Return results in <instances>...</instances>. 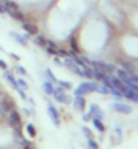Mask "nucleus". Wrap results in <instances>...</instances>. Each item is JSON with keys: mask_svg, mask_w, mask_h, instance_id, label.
I'll return each mask as SVG.
<instances>
[{"mask_svg": "<svg viewBox=\"0 0 138 149\" xmlns=\"http://www.w3.org/2000/svg\"><path fill=\"white\" fill-rule=\"evenodd\" d=\"M22 111H23L27 117H30V115H33V111L31 110H28V109H22Z\"/></svg>", "mask_w": 138, "mask_h": 149, "instance_id": "obj_39", "label": "nucleus"}, {"mask_svg": "<svg viewBox=\"0 0 138 149\" xmlns=\"http://www.w3.org/2000/svg\"><path fill=\"white\" fill-rule=\"evenodd\" d=\"M22 27H23V30L27 34H30V36H37L38 34V27H37V24L34 23H30V22H22Z\"/></svg>", "mask_w": 138, "mask_h": 149, "instance_id": "obj_9", "label": "nucleus"}, {"mask_svg": "<svg viewBox=\"0 0 138 149\" xmlns=\"http://www.w3.org/2000/svg\"><path fill=\"white\" fill-rule=\"evenodd\" d=\"M27 100H28V103H30L33 107H35V102H34V99H33V98H27Z\"/></svg>", "mask_w": 138, "mask_h": 149, "instance_id": "obj_42", "label": "nucleus"}, {"mask_svg": "<svg viewBox=\"0 0 138 149\" xmlns=\"http://www.w3.org/2000/svg\"><path fill=\"white\" fill-rule=\"evenodd\" d=\"M91 119H92V114H91V111H88V113H84V114H83V121L88 122V121H91Z\"/></svg>", "mask_w": 138, "mask_h": 149, "instance_id": "obj_36", "label": "nucleus"}, {"mask_svg": "<svg viewBox=\"0 0 138 149\" xmlns=\"http://www.w3.org/2000/svg\"><path fill=\"white\" fill-rule=\"evenodd\" d=\"M104 72L99 71V69H96V68H94V73H92V79H95V80H98V81H102V79L104 77Z\"/></svg>", "mask_w": 138, "mask_h": 149, "instance_id": "obj_21", "label": "nucleus"}, {"mask_svg": "<svg viewBox=\"0 0 138 149\" xmlns=\"http://www.w3.org/2000/svg\"><path fill=\"white\" fill-rule=\"evenodd\" d=\"M53 63H54L55 65H62V63H61V58H60L58 56H54V58H53Z\"/></svg>", "mask_w": 138, "mask_h": 149, "instance_id": "obj_38", "label": "nucleus"}, {"mask_svg": "<svg viewBox=\"0 0 138 149\" xmlns=\"http://www.w3.org/2000/svg\"><path fill=\"white\" fill-rule=\"evenodd\" d=\"M4 7L6 8H11V10H19V6L15 3V1H12V0H4Z\"/></svg>", "mask_w": 138, "mask_h": 149, "instance_id": "obj_23", "label": "nucleus"}, {"mask_svg": "<svg viewBox=\"0 0 138 149\" xmlns=\"http://www.w3.org/2000/svg\"><path fill=\"white\" fill-rule=\"evenodd\" d=\"M10 57H12V58L16 60V61H18V60H20V58H19V56L15 54V53H10Z\"/></svg>", "mask_w": 138, "mask_h": 149, "instance_id": "obj_41", "label": "nucleus"}, {"mask_svg": "<svg viewBox=\"0 0 138 149\" xmlns=\"http://www.w3.org/2000/svg\"><path fill=\"white\" fill-rule=\"evenodd\" d=\"M87 146H88L89 149H99V144L95 141L94 138H89V140H88Z\"/></svg>", "mask_w": 138, "mask_h": 149, "instance_id": "obj_30", "label": "nucleus"}, {"mask_svg": "<svg viewBox=\"0 0 138 149\" xmlns=\"http://www.w3.org/2000/svg\"><path fill=\"white\" fill-rule=\"evenodd\" d=\"M111 107H112V110L118 111V113H121V114H130L131 111H133V107L129 106V104H126V103L117 102V103H112Z\"/></svg>", "mask_w": 138, "mask_h": 149, "instance_id": "obj_7", "label": "nucleus"}, {"mask_svg": "<svg viewBox=\"0 0 138 149\" xmlns=\"http://www.w3.org/2000/svg\"><path fill=\"white\" fill-rule=\"evenodd\" d=\"M122 69H125L126 72H129V73H134V71H135V67L133 65V64H130V63H123L122 64Z\"/></svg>", "mask_w": 138, "mask_h": 149, "instance_id": "obj_26", "label": "nucleus"}, {"mask_svg": "<svg viewBox=\"0 0 138 149\" xmlns=\"http://www.w3.org/2000/svg\"><path fill=\"white\" fill-rule=\"evenodd\" d=\"M34 43L41 47H45V45H46V38H45L44 36H41V34H37L35 38H34Z\"/></svg>", "mask_w": 138, "mask_h": 149, "instance_id": "obj_20", "label": "nucleus"}, {"mask_svg": "<svg viewBox=\"0 0 138 149\" xmlns=\"http://www.w3.org/2000/svg\"><path fill=\"white\" fill-rule=\"evenodd\" d=\"M71 50L75 52V53H77V54H79V52H80L79 45H77V41H76L75 37H72L71 38Z\"/></svg>", "mask_w": 138, "mask_h": 149, "instance_id": "obj_25", "label": "nucleus"}, {"mask_svg": "<svg viewBox=\"0 0 138 149\" xmlns=\"http://www.w3.org/2000/svg\"><path fill=\"white\" fill-rule=\"evenodd\" d=\"M110 81H111V86L114 87V88H117V90H119L122 94H123V91L127 88V87L123 84V81L118 77V76H111V74H110Z\"/></svg>", "mask_w": 138, "mask_h": 149, "instance_id": "obj_8", "label": "nucleus"}, {"mask_svg": "<svg viewBox=\"0 0 138 149\" xmlns=\"http://www.w3.org/2000/svg\"><path fill=\"white\" fill-rule=\"evenodd\" d=\"M1 99H3V95H1V91H0V106H1Z\"/></svg>", "mask_w": 138, "mask_h": 149, "instance_id": "obj_43", "label": "nucleus"}, {"mask_svg": "<svg viewBox=\"0 0 138 149\" xmlns=\"http://www.w3.org/2000/svg\"><path fill=\"white\" fill-rule=\"evenodd\" d=\"M96 92L103 94V95H107V94H110V90H108L106 86H103V84H98V87H96Z\"/></svg>", "mask_w": 138, "mask_h": 149, "instance_id": "obj_27", "label": "nucleus"}, {"mask_svg": "<svg viewBox=\"0 0 138 149\" xmlns=\"http://www.w3.org/2000/svg\"><path fill=\"white\" fill-rule=\"evenodd\" d=\"M22 149H34V144L31 141H27V140H24L22 142Z\"/></svg>", "mask_w": 138, "mask_h": 149, "instance_id": "obj_31", "label": "nucleus"}, {"mask_svg": "<svg viewBox=\"0 0 138 149\" xmlns=\"http://www.w3.org/2000/svg\"><path fill=\"white\" fill-rule=\"evenodd\" d=\"M47 115H49L51 123H53L55 127H60V126H61V118H60L58 110L54 107L53 103H47Z\"/></svg>", "mask_w": 138, "mask_h": 149, "instance_id": "obj_4", "label": "nucleus"}, {"mask_svg": "<svg viewBox=\"0 0 138 149\" xmlns=\"http://www.w3.org/2000/svg\"><path fill=\"white\" fill-rule=\"evenodd\" d=\"M16 83H18V87H19V88H23V90H26V91L28 90V84L26 83L24 79H22V77L16 79Z\"/></svg>", "mask_w": 138, "mask_h": 149, "instance_id": "obj_28", "label": "nucleus"}, {"mask_svg": "<svg viewBox=\"0 0 138 149\" xmlns=\"http://www.w3.org/2000/svg\"><path fill=\"white\" fill-rule=\"evenodd\" d=\"M0 68H1L3 71H6V69H8V65H7V63H6L4 60H1V58H0Z\"/></svg>", "mask_w": 138, "mask_h": 149, "instance_id": "obj_37", "label": "nucleus"}, {"mask_svg": "<svg viewBox=\"0 0 138 149\" xmlns=\"http://www.w3.org/2000/svg\"><path fill=\"white\" fill-rule=\"evenodd\" d=\"M4 77H6V80L8 81V84L12 87V88H18V83H16V79L15 76H14V73H12L11 71H8V69H6L4 71Z\"/></svg>", "mask_w": 138, "mask_h": 149, "instance_id": "obj_12", "label": "nucleus"}, {"mask_svg": "<svg viewBox=\"0 0 138 149\" xmlns=\"http://www.w3.org/2000/svg\"><path fill=\"white\" fill-rule=\"evenodd\" d=\"M16 91H18V94H19V96L22 99H23V100H27V95H26V90H23V88H19V87H18V88H16Z\"/></svg>", "mask_w": 138, "mask_h": 149, "instance_id": "obj_34", "label": "nucleus"}, {"mask_svg": "<svg viewBox=\"0 0 138 149\" xmlns=\"http://www.w3.org/2000/svg\"><path fill=\"white\" fill-rule=\"evenodd\" d=\"M81 68H83L84 77L92 79V73H94V67H91V65H83Z\"/></svg>", "mask_w": 138, "mask_h": 149, "instance_id": "obj_19", "label": "nucleus"}, {"mask_svg": "<svg viewBox=\"0 0 138 149\" xmlns=\"http://www.w3.org/2000/svg\"><path fill=\"white\" fill-rule=\"evenodd\" d=\"M15 109V100L11 96H3L0 106V117H7L8 113Z\"/></svg>", "mask_w": 138, "mask_h": 149, "instance_id": "obj_2", "label": "nucleus"}, {"mask_svg": "<svg viewBox=\"0 0 138 149\" xmlns=\"http://www.w3.org/2000/svg\"><path fill=\"white\" fill-rule=\"evenodd\" d=\"M16 71H18V73H19L20 76H27V71H26V68L22 67V65H18V67H16Z\"/></svg>", "mask_w": 138, "mask_h": 149, "instance_id": "obj_35", "label": "nucleus"}, {"mask_svg": "<svg viewBox=\"0 0 138 149\" xmlns=\"http://www.w3.org/2000/svg\"><path fill=\"white\" fill-rule=\"evenodd\" d=\"M91 65L99 71L104 72V73H112V72L117 69L114 64H107V63H103V61H92Z\"/></svg>", "mask_w": 138, "mask_h": 149, "instance_id": "obj_6", "label": "nucleus"}, {"mask_svg": "<svg viewBox=\"0 0 138 149\" xmlns=\"http://www.w3.org/2000/svg\"><path fill=\"white\" fill-rule=\"evenodd\" d=\"M57 49H58V46L55 45L53 41H49V39H46V45H45V50H46L47 54L50 56H55L57 54Z\"/></svg>", "mask_w": 138, "mask_h": 149, "instance_id": "obj_13", "label": "nucleus"}, {"mask_svg": "<svg viewBox=\"0 0 138 149\" xmlns=\"http://www.w3.org/2000/svg\"><path fill=\"white\" fill-rule=\"evenodd\" d=\"M53 96L58 103H62V104H69L72 103V99L68 94H65V90H62L61 87H54V92H53Z\"/></svg>", "mask_w": 138, "mask_h": 149, "instance_id": "obj_3", "label": "nucleus"}, {"mask_svg": "<svg viewBox=\"0 0 138 149\" xmlns=\"http://www.w3.org/2000/svg\"><path fill=\"white\" fill-rule=\"evenodd\" d=\"M6 12L11 16L12 19L19 20V22H24V14L19 10H11V8H6Z\"/></svg>", "mask_w": 138, "mask_h": 149, "instance_id": "obj_10", "label": "nucleus"}, {"mask_svg": "<svg viewBox=\"0 0 138 149\" xmlns=\"http://www.w3.org/2000/svg\"><path fill=\"white\" fill-rule=\"evenodd\" d=\"M45 76L49 79V81H50L51 84H55V83H57V77H55L54 73H53L50 69H46V71H45Z\"/></svg>", "mask_w": 138, "mask_h": 149, "instance_id": "obj_24", "label": "nucleus"}, {"mask_svg": "<svg viewBox=\"0 0 138 149\" xmlns=\"http://www.w3.org/2000/svg\"><path fill=\"white\" fill-rule=\"evenodd\" d=\"M83 133H84V136H85V137L88 138V140H89V138H92V136H94V134H92V132H91V129H88L87 126H83Z\"/></svg>", "mask_w": 138, "mask_h": 149, "instance_id": "obj_33", "label": "nucleus"}, {"mask_svg": "<svg viewBox=\"0 0 138 149\" xmlns=\"http://www.w3.org/2000/svg\"><path fill=\"white\" fill-rule=\"evenodd\" d=\"M10 36L15 39V41L19 43V45H22V46H27L28 41L24 38L23 36H20V34H18V33H15V31H11V33H10Z\"/></svg>", "mask_w": 138, "mask_h": 149, "instance_id": "obj_15", "label": "nucleus"}, {"mask_svg": "<svg viewBox=\"0 0 138 149\" xmlns=\"http://www.w3.org/2000/svg\"><path fill=\"white\" fill-rule=\"evenodd\" d=\"M26 132H27V134H28V137L30 138H35L37 137V129L33 123H27V125H26Z\"/></svg>", "mask_w": 138, "mask_h": 149, "instance_id": "obj_18", "label": "nucleus"}, {"mask_svg": "<svg viewBox=\"0 0 138 149\" xmlns=\"http://www.w3.org/2000/svg\"><path fill=\"white\" fill-rule=\"evenodd\" d=\"M58 87H61L62 90L68 91V90H72V84L69 81H64V80H57V83H55Z\"/></svg>", "mask_w": 138, "mask_h": 149, "instance_id": "obj_22", "label": "nucleus"}, {"mask_svg": "<svg viewBox=\"0 0 138 149\" xmlns=\"http://www.w3.org/2000/svg\"><path fill=\"white\" fill-rule=\"evenodd\" d=\"M42 90H44V92L46 95H53V92H54V86H53L49 80H46V81L42 83Z\"/></svg>", "mask_w": 138, "mask_h": 149, "instance_id": "obj_17", "label": "nucleus"}, {"mask_svg": "<svg viewBox=\"0 0 138 149\" xmlns=\"http://www.w3.org/2000/svg\"><path fill=\"white\" fill-rule=\"evenodd\" d=\"M96 87H98V83L95 81H83L75 90V96H85L87 94L96 92Z\"/></svg>", "mask_w": 138, "mask_h": 149, "instance_id": "obj_1", "label": "nucleus"}, {"mask_svg": "<svg viewBox=\"0 0 138 149\" xmlns=\"http://www.w3.org/2000/svg\"><path fill=\"white\" fill-rule=\"evenodd\" d=\"M92 123H94L95 129L98 130L99 133H104L106 132V126L102 122V119H98V118H92Z\"/></svg>", "mask_w": 138, "mask_h": 149, "instance_id": "obj_16", "label": "nucleus"}, {"mask_svg": "<svg viewBox=\"0 0 138 149\" xmlns=\"http://www.w3.org/2000/svg\"><path fill=\"white\" fill-rule=\"evenodd\" d=\"M89 111H91V114H92V118H98V119H103V118H104L103 110L99 106H96V104H91Z\"/></svg>", "mask_w": 138, "mask_h": 149, "instance_id": "obj_14", "label": "nucleus"}, {"mask_svg": "<svg viewBox=\"0 0 138 149\" xmlns=\"http://www.w3.org/2000/svg\"><path fill=\"white\" fill-rule=\"evenodd\" d=\"M85 104H87V102H85V98H84V96H75V100H73V107H75L76 110L84 111Z\"/></svg>", "mask_w": 138, "mask_h": 149, "instance_id": "obj_11", "label": "nucleus"}, {"mask_svg": "<svg viewBox=\"0 0 138 149\" xmlns=\"http://www.w3.org/2000/svg\"><path fill=\"white\" fill-rule=\"evenodd\" d=\"M110 94L112 95V96H115L117 99L123 98V94H122V92H121L119 90H117V88H114V87H112V88H110Z\"/></svg>", "mask_w": 138, "mask_h": 149, "instance_id": "obj_29", "label": "nucleus"}, {"mask_svg": "<svg viewBox=\"0 0 138 149\" xmlns=\"http://www.w3.org/2000/svg\"><path fill=\"white\" fill-rule=\"evenodd\" d=\"M6 12V7H4V4L0 1V14H4Z\"/></svg>", "mask_w": 138, "mask_h": 149, "instance_id": "obj_40", "label": "nucleus"}, {"mask_svg": "<svg viewBox=\"0 0 138 149\" xmlns=\"http://www.w3.org/2000/svg\"><path fill=\"white\" fill-rule=\"evenodd\" d=\"M55 56H58V57H68V56H69V52H67L65 49L58 47V49H57V54Z\"/></svg>", "mask_w": 138, "mask_h": 149, "instance_id": "obj_32", "label": "nucleus"}, {"mask_svg": "<svg viewBox=\"0 0 138 149\" xmlns=\"http://www.w3.org/2000/svg\"><path fill=\"white\" fill-rule=\"evenodd\" d=\"M7 119H8V123H10V126H11L12 129H15V127H22V117H20L19 111L15 110V109L8 113Z\"/></svg>", "mask_w": 138, "mask_h": 149, "instance_id": "obj_5", "label": "nucleus"}]
</instances>
